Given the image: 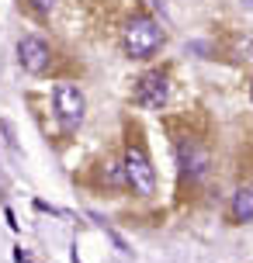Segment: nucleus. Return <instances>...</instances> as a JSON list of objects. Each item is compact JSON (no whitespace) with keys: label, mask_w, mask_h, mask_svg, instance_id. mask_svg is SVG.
I'll return each instance as SVG.
<instances>
[{"label":"nucleus","mask_w":253,"mask_h":263,"mask_svg":"<svg viewBox=\"0 0 253 263\" xmlns=\"http://www.w3.org/2000/svg\"><path fill=\"white\" fill-rule=\"evenodd\" d=\"M17 63L25 66L28 73H45L49 69V63H52V52H49V45L42 39H35V35H25V39L17 42Z\"/></svg>","instance_id":"5"},{"label":"nucleus","mask_w":253,"mask_h":263,"mask_svg":"<svg viewBox=\"0 0 253 263\" xmlns=\"http://www.w3.org/2000/svg\"><path fill=\"white\" fill-rule=\"evenodd\" d=\"M236 49H240V52H246L243 59H253V39H243L240 45H236Z\"/></svg>","instance_id":"9"},{"label":"nucleus","mask_w":253,"mask_h":263,"mask_svg":"<svg viewBox=\"0 0 253 263\" xmlns=\"http://www.w3.org/2000/svg\"><path fill=\"white\" fill-rule=\"evenodd\" d=\"M121 170H125V184L132 187L135 194H153L156 191V173H153V163H149L146 149L139 142H132L125 149V163H121Z\"/></svg>","instance_id":"2"},{"label":"nucleus","mask_w":253,"mask_h":263,"mask_svg":"<svg viewBox=\"0 0 253 263\" xmlns=\"http://www.w3.org/2000/svg\"><path fill=\"white\" fill-rule=\"evenodd\" d=\"M121 45L132 59H149L163 45V28L153 17H132L125 35H121Z\"/></svg>","instance_id":"1"},{"label":"nucleus","mask_w":253,"mask_h":263,"mask_svg":"<svg viewBox=\"0 0 253 263\" xmlns=\"http://www.w3.org/2000/svg\"><path fill=\"white\" fill-rule=\"evenodd\" d=\"M177 159H180V170H184L187 177H205V173H208V166H212L208 149H205V145H198V142H180Z\"/></svg>","instance_id":"6"},{"label":"nucleus","mask_w":253,"mask_h":263,"mask_svg":"<svg viewBox=\"0 0 253 263\" xmlns=\"http://www.w3.org/2000/svg\"><path fill=\"white\" fill-rule=\"evenodd\" d=\"M232 218L236 222H253V184L236 191V197H232Z\"/></svg>","instance_id":"7"},{"label":"nucleus","mask_w":253,"mask_h":263,"mask_svg":"<svg viewBox=\"0 0 253 263\" xmlns=\"http://www.w3.org/2000/svg\"><path fill=\"white\" fill-rule=\"evenodd\" d=\"M31 4V11H39V14H52V7H56V0H28Z\"/></svg>","instance_id":"8"},{"label":"nucleus","mask_w":253,"mask_h":263,"mask_svg":"<svg viewBox=\"0 0 253 263\" xmlns=\"http://www.w3.org/2000/svg\"><path fill=\"white\" fill-rule=\"evenodd\" d=\"M170 97V83L163 73H146V77L135 83V104L149 107V111H160Z\"/></svg>","instance_id":"4"},{"label":"nucleus","mask_w":253,"mask_h":263,"mask_svg":"<svg viewBox=\"0 0 253 263\" xmlns=\"http://www.w3.org/2000/svg\"><path fill=\"white\" fill-rule=\"evenodd\" d=\"M246 7H250V11H253V0H246Z\"/></svg>","instance_id":"11"},{"label":"nucleus","mask_w":253,"mask_h":263,"mask_svg":"<svg viewBox=\"0 0 253 263\" xmlns=\"http://www.w3.org/2000/svg\"><path fill=\"white\" fill-rule=\"evenodd\" d=\"M83 93L73 87V83H59L56 87V115H59V121L66 125V128H77L83 121Z\"/></svg>","instance_id":"3"},{"label":"nucleus","mask_w":253,"mask_h":263,"mask_svg":"<svg viewBox=\"0 0 253 263\" xmlns=\"http://www.w3.org/2000/svg\"><path fill=\"white\" fill-rule=\"evenodd\" d=\"M14 260H17V263H35V260H31V256H28L25 250H14Z\"/></svg>","instance_id":"10"}]
</instances>
